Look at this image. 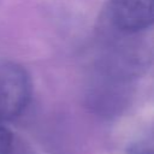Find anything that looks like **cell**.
<instances>
[{
	"label": "cell",
	"mask_w": 154,
	"mask_h": 154,
	"mask_svg": "<svg viewBox=\"0 0 154 154\" xmlns=\"http://www.w3.org/2000/svg\"><path fill=\"white\" fill-rule=\"evenodd\" d=\"M130 154H154V132L137 142Z\"/></svg>",
	"instance_id": "3"
},
{
	"label": "cell",
	"mask_w": 154,
	"mask_h": 154,
	"mask_svg": "<svg viewBox=\"0 0 154 154\" xmlns=\"http://www.w3.org/2000/svg\"><path fill=\"white\" fill-rule=\"evenodd\" d=\"M108 14L118 30L140 31L154 24V0H109Z\"/></svg>",
	"instance_id": "2"
},
{
	"label": "cell",
	"mask_w": 154,
	"mask_h": 154,
	"mask_svg": "<svg viewBox=\"0 0 154 154\" xmlns=\"http://www.w3.org/2000/svg\"><path fill=\"white\" fill-rule=\"evenodd\" d=\"M12 146L11 134L0 125V154H10Z\"/></svg>",
	"instance_id": "4"
},
{
	"label": "cell",
	"mask_w": 154,
	"mask_h": 154,
	"mask_svg": "<svg viewBox=\"0 0 154 154\" xmlns=\"http://www.w3.org/2000/svg\"><path fill=\"white\" fill-rule=\"evenodd\" d=\"M30 93L26 71L16 63L0 61V122L18 117L26 107Z\"/></svg>",
	"instance_id": "1"
}]
</instances>
